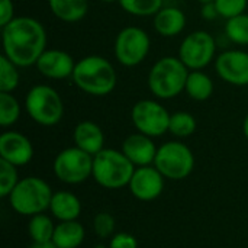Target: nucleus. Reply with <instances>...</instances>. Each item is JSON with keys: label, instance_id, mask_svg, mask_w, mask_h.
I'll return each mask as SVG.
<instances>
[{"label": "nucleus", "instance_id": "0eeeda50", "mask_svg": "<svg viewBox=\"0 0 248 248\" xmlns=\"http://www.w3.org/2000/svg\"><path fill=\"white\" fill-rule=\"evenodd\" d=\"M155 169L167 179L180 180L187 177L195 166V157L187 145L179 141L163 144L157 150Z\"/></svg>", "mask_w": 248, "mask_h": 248}, {"label": "nucleus", "instance_id": "423d86ee", "mask_svg": "<svg viewBox=\"0 0 248 248\" xmlns=\"http://www.w3.org/2000/svg\"><path fill=\"white\" fill-rule=\"evenodd\" d=\"M10 203L22 215H38L51 205L52 193L49 186L38 177H26L12 190Z\"/></svg>", "mask_w": 248, "mask_h": 248}, {"label": "nucleus", "instance_id": "72a5a7b5", "mask_svg": "<svg viewBox=\"0 0 248 248\" xmlns=\"http://www.w3.org/2000/svg\"><path fill=\"white\" fill-rule=\"evenodd\" d=\"M202 16L203 19L206 20H214L219 16L218 13V9L215 6V3H206V4H202Z\"/></svg>", "mask_w": 248, "mask_h": 248}, {"label": "nucleus", "instance_id": "6e6552de", "mask_svg": "<svg viewBox=\"0 0 248 248\" xmlns=\"http://www.w3.org/2000/svg\"><path fill=\"white\" fill-rule=\"evenodd\" d=\"M151 49L150 35L140 26H126L115 38L113 52L118 62L124 67L141 64Z\"/></svg>", "mask_w": 248, "mask_h": 248}, {"label": "nucleus", "instance_id": "2f4dec72", "mask_svg": "<svg viewBox=\"0 0 248 248\" xmlns=\"http://www.w3.org/2000/svg\"><path fill=\"white\" fill-rule=\"evenodd\" d=\"M138 243L135 240V237H132L131 234H116L112 241H110V248H137Z\"/></svg>", "mask_w": 248, "mask_h": 248}, {"label": "nucleus", "instance_id": "c85d7f7f", "mask_svg": "<svg viewBox=\"0 0 248 248\" xmlns=\"http://www.w3.org/2000/svg\"><path fill=\"white\" fill-rule=\"evenodd\" d=\"M16 166L0 158V196L4 198L12 193L15 186L17 185V173Z\"/></svg>", "mask_w": 248, "mask_h": 248}, {"label": "nucleus", "instance_id": "412c9836", "mask_svg": "<svg viewBox=\"0 0 248 248\" xmlns=\"http://www.w3.org/2000/svg\"><path fill=\"white\" fill-rule=\"evenodd\" d=\"M84 240V228L76 221H62L55 227L52 243L57 248H77Z\"/></svg>", "mask_w": 248, "mask_h": 248}, {"label": "nucleus", "instance_id": "cd10ccee", "mask_svg": "<svg viewBox=\"0 0 248 248\" xmlns=\"http://www.w3.org/2000/svg\"><path fill=\"white\" fill-rule=\"evenodd\" d=\"M55 227L45 215H35L29 222V235L33 243H51Z\"/></svg>", "mask_w": 248, "mask_h": 248}, {"label": "nucleus", "instance_id": "f257e3e1", "mask_svg": "<svg viewBox=\"0 0 248 248\" xmlns=\"http://www.w3.org/2000/svg\"><path fill=\"white\" fill-rule=\"evenodd\" d=\"M3 55L19 68L35 65L46 49V31L44 25L31 16H16L1 26Z\"/></svg>", "mask_w": 248, "mask_h": 248}, {"label": "nucleus", "instance_id": "a211bd4d", "mask_svg": "<svg viewBox=\"0 0 248 248\" xmlns=\"http://www.w3.org/2000/svg\"><path fill=\"white\" fill-rule=\"evenodd\" d=\"M73 137L76 147L81 148L93 157L105 148V134L102 128L92 121H83L77 124Z\"/></svg>", "mask_w": 248, "mask_h": 248}, {"label": "nucleus", "instance_id": "393cba45", "mask_svg": "<svg viewBox=\"0 0 248 248\" xmlns=\"http://www.w3.org/2000/svg\"><path fill=\"white\" fill-rule=\"evenodd\" d=\"M20 74L19 67L12 62L6 55L1 54L0 57V92L1 93H12L19 86Z\"/></svg>", "mask_w": 248, "mask_h": 248}, {"label": "nucleus", "instance_id": "6ab92c4d", "mask_svg": "<svg viewBox=\"0 0 248 248\" xmlns=\"http://www.w3.org/2000/svg\"><path fill=\"white\" fill-rule=\"evenodd\" d=\"M52 15L65 23H76L84 19L89 12V0H48Z\"/></svg>", "mask_w": 248, "mask_h": 248}, {"label": "nucleus", "instance_id": "f8f14e48", "mask_svg": "<svg viewBox=\"0 0 248 248\" xmlns=\"http://www.w3.org/2000/svg\"><path fill=\"white\" fill-rule=\"evenodd\" d=\"M215 71L221 80L231 86H248V52L244 49H227L217 55Z\"/></svg>", "mask_w": 248, "mask_h": 248}, {"label": "nucleus", "instance_id": "473e14b6", "mask_svg": "<svg viewBox=\"0 0 248 248\" xmlns=\"http://www.w3.org/2000/svg\"><path fill=\"white\" fill-rule=\"evenodd\" d=\"M15 16L13 0H0V26L7 25Z\"/></svg>", "mask_w": 248, "mask_h": 248}, {"label": "nucleus", "instance_id": "1a4fd4ad", "mask_svg": "<svg viewBox=\"0 0 248 248\" xmlns=\"http://www.w3.org/2000/svg\"><path fill=\"white\" fill-rule=\"evenodd\" d=\"M177 57L190 71L203 70L217 58V41L208 31H193L180 42Z\"/></svg>", "mask_w": 248, "mask_h": 248}, {"label": "nucleus", "instance_id": "7ed1b4c3", "mask_svg": "<svg viewBox=\"0 0 248 248\" xmlns=\"http://www.w3.org/2000/svg\"><path fill=\"white\" fill-rule=\"evenodd\" d=\"M189 73L190 70L179 57H163L154 62L148 73V89L157 99H174L185 92Z\"/></svg>", "mask_w": 248, "mask_h": 248}, {"label": "nucleus", "instance_id": "b1692460", "mask_svg": "<svg viewBox=\"0 0 248 248\" xmlns=\"http://www.w3.org/2000/svg\"><path fill=\"white\" fill-rule=\"evenodd\" d=\"M119 6L132 16L148 17L163 9V0H118Z\"/></svg>", "mask_w": 248, "mask_h": 248}, {"label": "nucleus", "instance_id": "a878e982", "mask_svg": "<svg viewBox=\"0 0 248 248\" xmlns=\"http://www.w3.org/2000/svg\"><path fill=\"white\" fill-rule=\"evenodd\" d=\"M227 38L237 45H248V15L241 13L231 19H227L225 23Z\"/></svg>", "mask_w": 248, "mask_h": 248}, {"label": "nucleus", "instance_id": "4be33fe9", "mask_svg": "<svg viewBox=\"0 0 248 248\" xmlns=\"http://www.w3.org/2000/svg\"><path fill=\"white\" fill-rule=\"evenodd\" d=\"M214 89H215L214 81L205 71L193 70L189 73L185 92L187 93V96L190 99H193L196 102H205L212 96Z\"/></svg>", "mask_w": 248, "mask_h": 248}, {"label": "nucleus", "instance_id": "2eb2a0df", "mask_svg": "<svg viewBox=\"0 0 248 248\" xmlns=\"http://www.w3.org/2000/svg\"><path fill=\"white\" fill-rule=\"evenodd\" d=\"M163 177L164 176L157 169H153L150 166L140 167L134 171L129 183L132 195L140 201H153L158 198L164 187Z\"/></svg>", "mask_w": 248, "mask_h": 248}, {"label": "nucleus", "instance_id": "c9c22d12", "mask_svg": "<svg viewBox=\"0 0 248 248\" xmlns=\"http://www.w3.org/2000/svg\"><path fill=\"white\" fill-rule=\"evenodd\" d=\"M243 131H244V135H246V138L248 140V115L246 116V119H244V124H243Z\"/></svg>", "mask_w": 248, "mask_h": 248}, {"label": "nucleus", "instance_id": "20e7f679", "mask_svg": "<svg viewBox=\"0 0 248 248\" xmlns=\"http://www.w3.org/2000/svg\"><path fill=\"white\" fill-rule=\"evenodd\" d=\"M134 171L132 161L122 151L103 148L93 157V177L103 187L119 189L129 185Z\"/></svg>", "mask_w": 248, "mask_h": 248}, {"label": "nucleus", "instance_id": "39448f33", "mask_svg": "<svg viewBox=\"0 0 248 248\" xmlns=\"http://www.w3.org/2000/svg\"><path fill=\"white\" fill-rule=\"evenodd\" d=\"M25 109L32 121L42 126H54L64 116L60 93L48 84H35L25 97Z\"/></svg>", "mask_w": 248, "mask_h": 248}, {"label": "nucleus", "instance_id": "4468645a", "mask_svg": "<svg viewBox=\"0 0 248 248\" xmlns=\"http://www.w3.org/2000/svg\"><path fill=\"white\" fill-rule=\"evenodd\" d=\"M33 157L31 141L20 132L6 131L0 137V158L13 166H25Z\"/></svg>", "mask_w": 248, "mask_h": 248}, {"label": "nucleus", "instance_id": "dca6fc26", "mask_svg": "<svg viewBox=\"0 0 248 248\" xmlns=\"http://www.w3.org/2000/svg\"><path fill=\"white\" fill-rule=\"evenodd\" d=\"M122 153L132 161L134 166L144 167L154 163L157 148L151 137L138 132L125 138L122 144Z\"/></svg>", "mask_w": 248, "mask_h": 248}, {"label": "nucleus", "instance_id": "9d476101", "mask_svg": "<svg viewBox=\"0 0 248 248\" xmlns=\"http://www.w3.org/2000/svg\"><path fill=\"white\" fill-rule=\"evenodd\" d=\"M169 110L157 100H138L131 110V119L138 132L148 137H160L169 131L170 125Z\"/></svg>", "mask_w": 248, "mask_h": 248}, {"label": "nucleus", "instance_id": "c756f323", "mask_svg": "<svg viewBox=\"0 0 248 248\" xmlns=\"http://www.w3.org/2000/svg\"><path fill=\"white\" fill-rule=\"evenodd\" d=\"M218 13L224 19H231L241 13H246L248 0H215L214 1Z\"/></svg>", "mask_w": 248, "mask_h": 248}, {"label": "nucleus", "instance_id": "4c0bfd02", "mask_svg": "<svg viewBox=\"0 0 248 248\" xmlns=\"http://www.w3.org/2000/svg\"><path fill=\"white\" fill-rule=\"evenodd\" d=\"M102 3H113V1H118V0H99Z\"/></svg>", "mask_w": 248, "mask_h": 248}, {"label": "nucleus", "instance_id": "ddd939ff", "mask_svg": "<svg viewBox=\"0 0 248 248\" xmlns=\"http://www.w3.org/2000/svg\"><path fill=\"white\" fill-rule=\"evenodd\" d=\"M36 70L46 78L64 80L73 76L76 61L74 58L62 49H45L35 64Z\"/></svg>", "mask_w": 248, "mask_h": 248}, {"label": "nucleus", "instance_id": "5701e85b", "mask_svg": "<svg viewBox=\"0 0 248 248\" xmlns=\"http://www.w3.org/2000/svg\"><path fill=\"white\" fill-rule=\"evenodd\" d=\"M198 122L195 116L189 112L179 110L170 115V125L169 132H171L177 138H186L190 137L196 131Z\"/></svg>", "mask_w": 248, "mask_h": 248}, {"label": "nucleus", "instance_id": "e433bc0d", "mask_svg": "<svg viewBox=\"0 0 248 248\" xmlns=\"http://www.w3.org/2000/svg\"><path fill=\"white\" fill-rule=\"evenodd\" d=\"M198 3H201V4H206V3H214L215 0H196Z\"/></svg>", "mask_w": 248, "mask_h": 248}, {"label": "nucleus", "instance_id": "9b49d317", "mask_svg": "<svg viewBox=\"0 0 248 248\" xmlns=\"http://www.w3.org/2000/svg\"><path fill=\"white\" fill-rule=\"evenodd\" d=\"M54 173L64 183H81L93 174V155L78 147L65 148L54 160Z\"/></svg>", "mask_w": 248, "mask_h": 248}, {"label": "nucleus", "instance_id": "aec40b11", "mask_svg": "<svg viewBox=\"0 0 248 248\" xmlns=\"http://www.w3.org/2000/svg\"><path fill=\"white\" fill-rule=\"evenodd\" d=\"M51 212L60 221H76L81 212L80 201L70 192H58L52 195Z\"/></svg>", "mask_w": 248, "mask_h": 248}, {"label": "nucleus", "instance_id": "7c9ffc66", "mask_svg": "<svg viewBox=\"0 0 248 248\" xmlns=\"http://www.w3.org/2000/svg\"><path fill=\"white\" fill-rule=\"evenodd\" d=\"M94 231L100 238H106L113 232L115 228V219L109 215V214H97L94 221Z\"/></svg>", "mask_w": 248, "mask_h": 248}, {"label": "nucleus", "instance_id": "f704fd0d", "mask_svg": "<svg viewBox=\"0 0 248 248\" xmlns=\"http://www.w3.org/2000/svg\"><path fill=\"white\" fill-rule=\"evenodd\" d=\"M29 248H57L54 246V243H33V246H31Z\"/></svg>", "mask_w": 248, "mask_h": 248}, {"label": "nucleus", "instance_id": "f3484780", "mask_svg": "<svg viewBox=\"0 0 248 248\" xmlns=\"http://www.w3.org/2000/svg\"><path fill=\"white\" fill-rule=\"evenodd\" d=\"M154 29L164 38H173L182 33L186 28V15L174 6H163L154 16Z\"/></svg>", "mask_w": 248, "mask_h": 248}, {"label": "nucleus", "instance_id": "bb28decb", "mask_svg": "<svg viewBox=\"0 0 248 248\" xmlns=\"http://www.w3.org/2000/svg\"><path fill=\"white\" fill-rule=\"evenodd\" d=\"M20 116V103L12 93L0 92V125L7 128L17 122Z\"/></svg>", "mask_w": 248, "mask_h": 248}, {"label": "nucleus", "instance_id": "f03ea898", "mask_svg": "<svg viewBox=\"0 0 248 248\" xmlns=\"http://www.w3.org/2000/svg\"><path fill=\"white\" fill-rule=\"evenodd\" d=\"M76 87L86 94L102 97L110 94L118 84V73L102 55H87L76 62L73 76Z\"/></svg>", "mask_w": 248, "mask_h": 248}]
</instances>
